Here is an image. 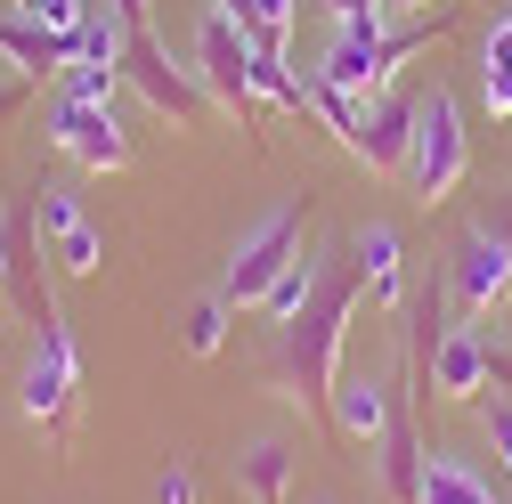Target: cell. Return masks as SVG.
I'll use <instances>...</instances> for the list:
<instances>
[{
  "mask_svg": "<svg viewBox=\"0 0 512 504\" xmlns=\"http://www.w3.org/2000/svg\"><path fill=\"white\" fill-rule=\"evenodd\" d=\"M0 301H9V220H0Z\"/></svg>",
  "mask_w": 512,
  "mask_h": 504,
  "instance_id": "35",
  "label": "cell"
},
{
  "mask_svg": "<svg viewBox=\"0 0 512 504\" xmlns=\"http://www.w3.org/2000/svg\"><path fill=\"white\" fill-rule=\"evenodd\" d=\"M74 66H114V74H122V17L106 9V0L90 9V25L74 33Z\"/></svg>",
  "mask_w": 512,
  "mask_h": 504,
  "instance_id": "25",
  "label": "cell"
},
{
  "mask_svg": "<svg viewBox=\"0 0 512 504\" xmlns=\"http://www.w3.org/2000/svg\"><path fill=\"white\" fill-rule=\"evenodd\" d=\"M114 90H122V74H114V66H66V90H57V98H82V106H114Z\"/></svg>",
  "mask_w": 512,
  "mask_h": 504,
  "instance_id": "26",
  "label": "cell"
},
{
  "mask_svg": "<svg viewBox=\"0 0 512 504\" xmlns=\"http://www.w3.org/2000/svg\"><path fill=\"white\" fill-rule=\"evenodd\" d=\"M33 196H41V236H49V261L66 269V277H98L106 244H98V228L82 220L74 187H33Z\"/></svg>",
  "mask_w": 512,
  "mask_h": 504,
  "instance_id": "13",
  "label": "cell"
},
{
  "mask_svg": "<svg viewBox=\"0 0 512 504\" xmlns=\"http://www.w3.org/2000/svg\"><path fill=\"white\" fill-rule=\"evenodd\" d=\"M317 277H326V269H317V261H293V269H285V277H277V285L261 293V318H269V326H293L301 309L317 301Z\"/></svg>",
  "mask_w": 512,
  "mask_h": 504,
  "instance_id": "24",
  "label": "cell"
},
{
  "mask_svg": "<svg viewBox=\"0 0 512 504\" xmlns=\"http://www.w3.org/2000/svg\"><path fill=\"white\" fill-rule=\"evenodd\" d=\"M447 301L464 309V318H488L496 301H512V244L496 220H472L447 252Z\"/></svg>",
  "mask_w": 512,
  "mask_h": 504,
  "instance_id": "6",
  "label": "cell"
},
{
  "mask_svg": "<svg viewBox=\"0 0 512 504\" xmlns=\"http://www.w3.org/2000/svg\"><path fill=\"white\" fill-rule=\"evenodd\" d=\"M17 407L33 431H49L57 448L74 439V407H82V358H74V334H66V309H41L33 326V358H25V383H17Z\"/></svg>",
  "mask_w": 512,
  "mask_h": 504,
  "instance_id": "3",
  "label": "cell"
},
{
  "mask_svg": "<svg viewBox=\"0 0 512 504\" xmlns=\"http://www.w3.org/2000/svg\"><path fill=\"white\" fill-rule=\"evenodd\" d=\"M212 9L236 17L252 49H293V17H301V0H212Z\"/></svg>",
  "mask_w": 512,
  "mask_h": 504,
  "instance_id": "19",
  "label": "cell"
},
{
  "mask_svg": "<svg viewBox=\"0 0 512 504\" xmlns=\"http://www.w3.org/2000/svg\"><path fill=\"white\" fill-rule=\"evenodd\" d=\"M155 504H196V472H187V464H163V472H155Z\"/></svg>",
  "mask_w": 512,
  "mask_h": 504,
  "instance_id": "29",
  "label": "cell"
},
{
  "mask_svg": "<svg viewBox=\"0 0 512 504\" xmlns=\"http://www.w3.org/2000/svg\"><path fill=\"white\" fill-rule=\"evenodd\" d=\"M504 350H512V301H504Z\"/></svg>",
  "mask_w": 512,
  "mask_h": 504,
  "instance_id": "37",
  "label": "cell"
},
{
  "mask_svg": "<svg viewBox=\"0 0 512 504\" xmlns=\"http://www.w3.org/2000/svg\"><path fill=\"white\" fill-rule=\"evenodd\" d=\"M480 431H488V448H496V464H504V480H512V399H488V407H480Z\"/></svg>",
  "mask_w": 512,
  "mask_h": 504,
  "instance_id": "28",
  "label": "cell"
},
{
  "mask_svg": "<svg viewBox=\"0 0 512 504\" xmlns=\"http://www.w3.org/2000/svg\"><path fill=\"white\" fill-rule=\"evenodd\" d=\"M122 90H139L147 114L179 122V131H196L212 114V90L196 82V66H179V57L155 41V25H122Z\"/></svg>",
  "mask_w": 512,
  "mask_h": 504,
  "instance_id": "4",
  "label": "cell"
},
{
  "mask_svg": "<svg viewBox=\"0 0 512 504\" xmlns=\"http://www.w3.org/2000/svg\"><path fill=\"white\" fill-rule=\"evenodd\" d=\"M350 301H358V269H326L317 301L293 326H277V383L293 407H326L342 383V342H350Z\"/></svg>",
  "mask_w": 512,
  "mask_h": 504,
  "instance_id": "1",
  "label": "cell"
},
{
  "mask_svg": "<svg viewBox=\"0 0 512 504\" xmlns=\"http://www.w3.org/2000/svg\"><path fill=\"white\" fill-rule=\"evenodd\" d=\"M496 228H504V244H512V196H496V212H488Z\"/></svg>",
  "mask_w": 512,
  "mask_h": 504,
  "instance_id": "36",
  "label": "cell"
},
{
  "mask_svg": "<svg viewBox=\"0 0 512 504\" xmlns=\"http://www.w3.org/2000/svg\"><path fill=\"white\" fill-rule=\"evenodd\" d=\"M423 504H496V488L464 456H423Z\"/></svg>",
  "mask_w": 512,
  "mask_h": 504,
  "instance_id": "20",
  "label": "cell"
},
{
  "mask_svg": "<svg viewBox=\"0 0 512 504\" xmlns=\"http://www.w3.org/2000/svg\"><path fill=\"white\" fill-rule=\"evenodd\" d=\"M90 9H98V0H33V25H49L57 41L74 49V33L90 25Z\"/></svg>",
  "mask_w": 512,
  "mask_h": 504,
  "instance_id": "27",
  "label": "cell"
},
{
  "mask_svg": "<svg viewBox=\"0 0 512 504\" xmlns=\"http://www.w3.org/2000/svg\"><path fill=\"white\" fill-rule=\"evenodd\" d=\"M49 147L74 155L82 171H122L131 163V131H122L114 106H82V98H57L49 106Z\"/></svg>",
  "mask_w": 512,
  "mask_h": 504,
  "instance_id": "9",
  "label": "cell"
},
{
  "mask_svg": "<svg viewBox=\"0 0 512 504\" xmlns=\"http://www.w3.org/2000/svg\"><path fill=\"white\" fill-rule=\"evenodd\" d=\"M0 57L17 66V82H49V74L74 66V49L57 41L49 25H33V17H0Z\"/></svg>",
  "mask_w": 512,
  "mask_h": 504,
  "instance_id": "18",
  "label": "cell"
},
{
  "mask_svg": "<svg viewBox=\"0 0 512 504\" xmlns=\"http://www.w3.org/2000/svg\"><path fill=\"white\" fill-rule=\"evenodd\" d=\"M326 17L350 25V17H382V0H326Z\"/></svg>",
  "mask_w": 512,
  "mask_h": 504,
  "instance_id": "31",
  "label": "cell"
},
{
  "mask_svg": "<svg viewBox=\"0 0 512 504\" xmlns=\"http://www.w3.org/2000/svg\"><path fill=\"white\" fill-rule=\"evenodd\" d=\"M106 9H114L122 25H155V0H106Z\"/></svg>",
  "mask_w": 512,
  "mask_h": 504,
  "instance_id": "33",
  "label": "cell"
},
{
  "mask_svg": "<svg viewBox=\"0 0 512 504\" xmlns=\"http://www.w3.org/2000/svg\"><path fill=\"white\" fill-rule=\"evenodd\" d=\"M447 25H456V9H447V0H439V9H423V17H407V25H391V17H350V25H334L326 57H317V74H326L342 98L366 106V98L391 90L399 66H407L431 33H447Z\"/></svg>",
  "mask_w": 512,
  "mask_h": 504,
  "instance_id": "2",
  "label": "cell"
},
{
  "mask_svg": "<svg viewBox=\"0 0 512 504\" xmlns=\"http://www.w3.org/2000/svg\"><path fill=\"white\" fill-rule=\"evenodd\" d=\"M0 220H9V309H17L25 326H41V309L57 301L49 277H41V244H33V228H41V196H33V187H25V196H9V212H0Z\"/></svg>",
  "mask_w": 512,
  "mask_h": 504,
  "instance_id": "11",
  "label": "cell"
},
{
  "mask_svg": "<svg viewBox=\"0 0 512 504\" xmlns=\"http://www.w3.org/2000/svg\"><path fill=\"white\" fill-rule=\"evenodd\" d=\"M464 171H472L464 106L447 98V90H431V98L415 106V155H407V187H415V204H423V212H439V204L464 187Z\"/></svg>",
  "mask_w": 512,
  "mask_h": 504,
  "instance_id": "5",
  "label": "cell"
},
{
  "mask_svg": "<svg viewBox=\"0 0 512 504\" xmlns=\"http://www.w3.org/2000/svg\"><path fill=\"white\" fill-rule=\"evenodd\" d=\"M301 114H317V122H326V131L350 147V139H358V114H366V106H358V98H342V90H334L326 74H317V66H301Z\"/></svg>",
  "mask_w": 512,
  "mask_h": 504,
  "instance_id": "21",
  "label": "cell"
},
{
  "mask_svg": "<svg viewBox=\"0 0 512 504\" xmlns=\"http://www.w3.org/2000/svg\"><path fill=\"white\" fill-rule=\"evenodd\" d=\"M374 472H382V496L391 504H423V439H415V407L407 399H391V423H382V439H374Z\"/></svg>",
  "mask_w": 512,
  "mask_h": 504,
  "instance_id": "16",
  "label": "cell"
},
{
  "mask_svg": "<svg viewBox=\"0 0 512 504\" xmlns=\"http://www.w3.org/2000/svg\"><path fill=\"white\" fill-rule=\"evenodd\" d=\"M326 407H334V431L350 439V448H374L382 423H391V383H374V374H342Z\"/></svg>",
  "mask_w": 512,
  "mask_h": 504,
  "instance_id": "17",
  "label": "cell"
},
{
  "mask_svg": "<svg viewBox=\"0 0 512 504\" xmlns=\"http://www.w3.org/2000/svg\"><path fill=\"white\" fill-rule=\"evenodd\" d=\"M220 342H228V293L187 301V309H179V350H187V358H220Z\"/></svg>",
  "mask_w": 512,
  "mask_h": 504,
  "instance_id": "22",
  "label": "cell"
},
{
  "mask_svg": "<svg viewBox=\"0 0 512 504\" xmlns=\"http://www.w3.org/2000/svg\"><path fill=\"white\" fill-rule=\"evenodd\" d=\"M423 383H431L439 399L472 407V399L488 391V342H480L472 326H439V334H431V358H423Z\"/></svg>",
  "mask_w": 512,
  "mask_h": 504,
  "instance_id": "12",
  "label": "cell"
},
{
  "mask_svg": "<svg viewBox=\"0 0 512 504\" xmlns=\"http://www.w3.org/2000/svg\"><path fill=\"white\" fill-rule=\"evenodd\" d=\"M423 9H439V0H382V17H423Z\"/></svg>",
  "mask_w": 512,
  "mask_h": 504,
  "instance_id": "34",
  "label": "cell"
},
{
  "mask_svg": "<svg viewBox=\"0 0 512 504\" xmlns=\"http://www.w3.org/2000/svg\"><path fill=\"white\" fill-rule=\"evenodd\" d=\"M33 106V82H0V122H17Z\"/></svg>",
  "mask_w": 512,
  "mask_h": 504,
  "instance_id": "30",
  "label": "cell"
},
{
  "mask_svg": "<svg viewBox=\"0 0 512 504\" xmlns=\"http://www.w3.org/2000/svg\"><path fill=\"white\" fill-rule=\"evenodd\" d=\"M196 82H204L236 122L261 114V98H252V41H244V25L220 17V9H204V25H196Z\"/></svg>",
  "mask_w": 512,
  "mask_h": 504,
  "instance_id": "8",
  "label": "cell"
},
{
  "mask_svg": "<svg viewBox=\"0 0 512 504\" xmlns=\"http://www.w3.org/2000/svg\"><path fill=\"white\" fill-rule=\"evenodd\" d=\"M480 98L488 114H512V17H496V33L480 41Z\"/></svg>",
  "mask_w": 512,
  "mask_h": 504,
  "instance_id": "23",
  "label": "cell"
},
{
  "mask_svg": "<svg viewBox=\"0 0 512 504\" xmlns=\"http://www.w3.org/2000/svg\"><path fill=\"white\" fill-rule=\"evenodd\" d=\"M301 261V212L285 204V212H269L261 228H252L244 244H236V261H228V277H220V293H228V309H261V293L285 277Z\"/></svg>",
  "mask_w": 512,
  "mask_h": 504,
  "instance_id": "7",
  "label": "cell"
},
{
  "mask_svg": "<svg viewBox=\"0 0 512 504\" xmlns=\"http://www.w3.org/2000/svg\"><path fill=\"white\" fill-rule=\"evenodd\" d=\"M350 269H358V285H366L374 309H399V301H407V244H399L391 220H366V228L350 236Z\"/></svg>",
  "mask_w": 512,
  "mask_h": 504,
  "instance_id": "15",
  "label": "cell"
},
{
  "mask_svg": "<svg viewBox=\"0 0 512 504\" xmlns=\"http://www.w3.org/2000/svg\"><path fill=\"white\" fill-rule=\"evenodd\" d=\"M293 464H301L293 439L285 431H261V439H244V448L228 456V480H236L244 504H285L293 496Z\"/></svg>",
  "mask_w": 512,
  "mask_h": 504,
  "instance_id": "14",
  "label": "cell"
},
{
  "mask_svg": "<svg viewBox=\"0 0 512 504\" xmlns=\"http://www.w3.org/2000/svg\"><path fill=\"white\" fill-rule=\"evenodd\" d=\"M415 106H423V98H407V90H382V98H366L350 155H358L366 171H399V179H407V155H415Z\"/></svg>",
  "mask_w": 512,
  "mask_h": 504,
  "instance_id": "10",
  "label": "cell"
},
{
  "mask_svg": "<svg viewBox=\"0 0 512 504\" xmlns=\"http://www.w3.org/2000/svg\"><path fill=\"white\" fill-rule=\"evenodd\" d=\"M488 383H496V399H512V350H488Z\"/></svg>",
  "mask_w": 512,
  "mask_h": 504,
  "instance_id": "32",
  "label": "cell"
}]
</instances>
